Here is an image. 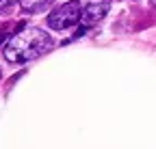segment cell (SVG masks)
I'll use <instances>...</instances> for the list:
<instances>
[{"label": "cell", "mask_w": 156, "mask_h": 149, "mask_svg": "<svg viewBox=\"0 0 156 149\" xmlns=\"http://www.w3.org/2000/svg\"><path fill=\"white\" fill-rule=\"evenodd\" d=\"M52 48L50 35L37 26H22L2 48V56L9 63H28Z\"/></svg>", "instance_id": "6da1fadb"}, {"label": "cell", "mask_w": 156, "mask_h": 149, "mask_svg": "<svg viewBox=\"0 0 156 149\" xmlns=\"http://www.w3.org/2000/svg\"><path fill=\"white\" fill-rule=\"evenodd\" d=\"M80 15H83L80 0H69V2L56 7L48 15V26L52 30H65V28H69V26L80 22Z\"/></svg>", "instance_id": "7a4b0ae2"}, {"label": "cell", "mask_w": 156, "mask_h": 149, "mask_svg": "<svg viewBox=\"0 0 156 149\" xmlns=\"http://www.w3.org/2000/svg\"><path fill=\"white\" fill-rule=\"evenodd\" d=\"M80 7H83L80 22L85 26H93V24H98L108 13L111 0H80Z\"/></svg>", "instance_id": "3957f363"}, {"label": "cell", "mask_w": 156, "mask_h": 149, "mask_svg": "<svg viewBox=\"0 0 156 149\" xmlns=\"http://www.w3.org/2000/svg\"><path fill=\"white\" fill-rule=\"evenodd\" d=\"M50 2V0H20V5H22L24 11L28 13H35V11H41L46 5Z\"/></svg>", "instance_id": "277c9868"}, {"label": "cell", "mask_w": 156, "mask_h": 149, "mask_svg": "<svg viewBox=\"0 0 156 149\" xmlns=\"http://www.w3.org/2000/svg\"><path fill=\"white\" fill-rule=\"evenodd\" d=\"M13 2V0H0V9H5V7H9Z\"/></svg>", "instance_id": "5b68a950"}, {"label": "cell", "mask_w": 156, "mask_h": 149, "mask_svg": "<svg viewBox=\"0 0 156 149\" xmlns=\"http://www.w3.org/2000/svg\"><path fill=\"white\" fill-rule=\"evenodd\" d=\"M150 2H152V7H156V0H150Z\"/></svg>", "instance_id": "8992f818"}]
</instances>
